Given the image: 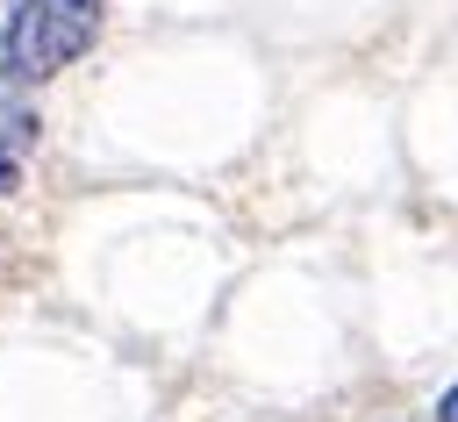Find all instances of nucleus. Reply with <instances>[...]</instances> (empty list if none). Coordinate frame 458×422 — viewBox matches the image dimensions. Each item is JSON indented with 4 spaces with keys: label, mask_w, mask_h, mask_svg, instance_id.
<instances>
[{
    "label": "nucleus",
    "mask_w": 458,
    "mask_h": 422,
    "mask_svg": "<svg viewBox=\"0 0 458 422\" xmlns=\"http://www.w3.org/2000/svg\"><path fill=\"white\" fill-rule=\"evenodd\" d=\"M29 150H36V114H29V107H14V100L0 93V193H14V186H21Z\"/></svg>",
    "instance_id": "2"
},
{
    "label": "nucleus",
    "mask_w": 458,
    "mask_h": 422,
    "mask_svg": "<svg viewBox=\"0 0 458 422\" xmlns=\"http://www.w3.org/2000/svg\"><path fill=\"white\" fill-rule=\"evenodd\" d=\"M100 7L107 0H7V14H0V72L14 86L57 79L72 57L93 50Z\"/></svg>",
    "instance_id": "1"
},
{
    "label": "nucleus",
    "mask_w": 458,
    "mask_h": 422,
    "mask_svg": "<svg viewBox=\"0 0 458 422\" xmlns=\"http://www.w3.org/2000/svg\"><path fill=\"white\" fill-rule=\"evenodd\" d=\"M437 422H458V386H451V393L437 401Z\"/></svg>",
    "instance_id": "3"
}]
</instances>
